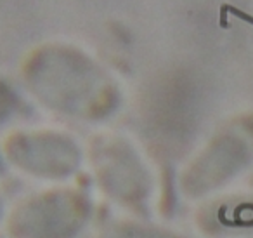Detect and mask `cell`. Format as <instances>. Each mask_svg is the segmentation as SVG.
<instances>
[{"mask_svg": "<svg viewBox=\"0 0 253 238\" xmlns=\"http://www.w3.org/2000/svg\"><path fill=\"white\" fill-rule=\"evenodd\" d=\"M227 11H231L232 14H236L238 18H241V19H245V21H248V23H252L253 25V18L250 14H246V12H243V11H239V9H236V7H232V5H227Z\"/></svg>", "mask_w": 253, "mask_h": 238, "instance_id": "1", "label": "cell"}]
</instances>
